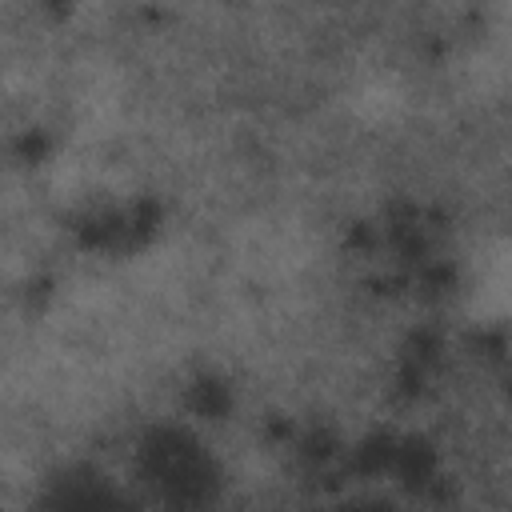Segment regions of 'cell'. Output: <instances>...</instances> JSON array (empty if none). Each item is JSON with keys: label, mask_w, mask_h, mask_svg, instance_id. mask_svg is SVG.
Returning <instances> with one entry per match:
<instances>
[{"label": "cell", "mask_w": 512, "mask_h": 512, "mask_svg": "<svg viewBox=\"0 0 512 512\" xmlns=\"http://www.w3.org/2000/svg\"><path fill=\"white\" fill-rule=\"evenodd\" d=\"M464 308L480 328L512 340V232L484 240L464 276Z\"/></svg>", "instance_id": "cell-1"}]
</instances>
